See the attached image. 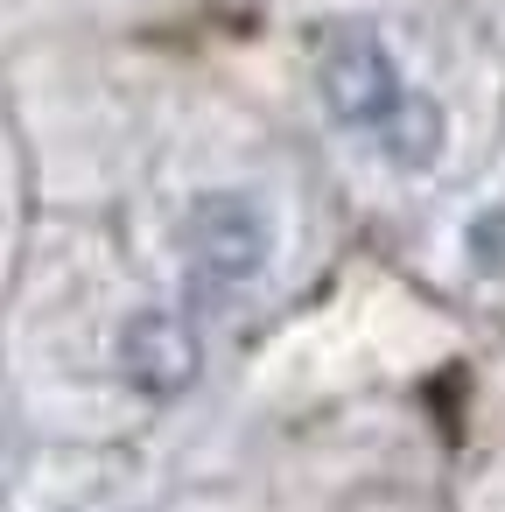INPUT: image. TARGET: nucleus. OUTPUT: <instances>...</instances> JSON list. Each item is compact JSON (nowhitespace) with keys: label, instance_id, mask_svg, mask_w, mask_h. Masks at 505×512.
I'll list each match as a JSON object with an SVG mask.
<instances>
[{"label":"nucleus","instance_id":"nucleus-1","mask_svg":"<svg viewBox=\"0 0 505 512\" xmlns=\"http://www.w3.org/2000/svg\"><path fill=\"white\" fill-rule=\"evenodd\" d=\"M274 260V211L246 190H204L183 211V302L197 309H225L232 295H246Z\"/></svg>","mask_w":505,"mask_h":512},{"label":"nucleus","instance_id":"nucleus-2","mask_svg":"<svg viewBox=\"0 0 505 512\" xmlns=\"http://www.w3.org/2000/svg\"><path fill=\"white\" fill-rule=\"evenodd\" d=\"M120 379L141 393V400H183L204 372V337H197V316L190 309H134L120 323Z\"/></svg>","mask_w":505,"mask_h":512},{"label":"nucleus","instance_id":"nucleus-3","mask_svg":"<svg viewBox=\"0 0 505 512\" xmlns=\"http://www.w3.org/2000/svg\"><path fill=\"white\" fill-rule=\"evenodd\" d=\"M316 92H323V106H330L337 127H351V134L372 141V134L386 127V113L407 99V78H400V64H393L372 36H337V43L323 50Z\"/></svg>","mask_w":505,"mask_h":512},{"label":"nucleus","instance_id":"nucleus-4","mask_svg":"<svg viewBox=\"0 0 505 512\" xmlns=\"http://www.w3.org/2000/svg\"><path fill=\"white\" fill-rule=\"evenodd\" d=\"M372 148H379L400 176H421V169H435V155L449 148V120H442V106H435L428 92L407 85V99L386 113V127L372 134Z\"/></svg>","mask_w":505,"mask_h":512},{"label":"nucleus","instance_id":"nucleus-5","mask_svg":"<svg viewBox=\"0 0 505 512\" xmlns=\"http://www.w3.org/2000/svg\"><path fill=\"white\" fill-rule=\"evenodd\" d=\"M463 260H470L484 281H505V204L470 211V225H463Z\"/></svg>","mask_w":505,"mask_h":512}]
</instances>
